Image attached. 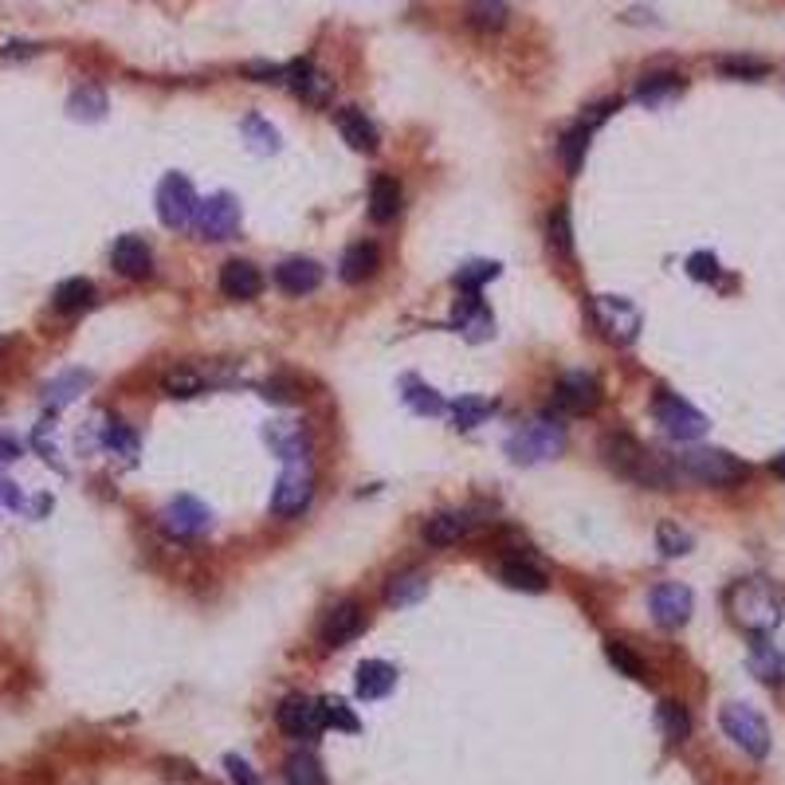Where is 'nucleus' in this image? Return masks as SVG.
<instances>
[{"mask_svg":"<svg viewBox=\"0 0 785 785\" xmlns=\"http://www.w3.org/2000/svg\"><path fill=\"white\" fill-rule=\"evenodd\" d=\"M397 687V667L385 664V660H362L358 664V699L365 703H377Z\"/></svg>","mask_w":785,"mask_h":785,"instance_id":"nucleus-26","label":"nucleus"},{"mask_svg":"<svg viewBox=\"0 0 785 785\" xmlns=\"http://www.w3.org/2000/svg\"><path fill=\"white\" fill-rule=\"evenodd\" d=\"M107 107H110L107 90L95 87V83H83V87H75L68 98V114L75 118V122H102Z\"/></svg>","mask_w":785,"mask_h":785,"instance_id":"nucleus-33","label":"nucleus"},{"mask_svg":"<svg viewBox=\"0 0 785 785\" xmlns=\"http://www.w3.org/2000/svg\"><path fill=\"white\" fill-rule=\"evenodd\" d=\"M561 451H566V424H561L558 416H554V421H550V416L530 421L507 436V456L515 463H522V468L546 463L554 460V456H561Z\"/></svg>","mask_w":785,"mask_h":785,"instance_id":"nucleus-5","label":"nucleus"},{"mask_svg":"<svg viewBox=\"0 0 785 785\" xmlns=\"http://www.w3.org/2000/svg\"><path fill=\"white\" fill-rule=\"evenodd\" d=\"M154 205H157V220H161L169 232H181V228H193V216L201 201H196V189L185 173H166L154 193Z\"/></svg>","mask_w":785,"mask_h":785,"instance_id":"nucleus-8","label":"nucleus"},{"mask_svg":"<svg viewBox=\"0 0 785 785\" xmlns=\"http://www.w3.org/2000/svg\"><path fill=\"white\" fill-rule=\"evenodd\" d=\"M240 134H244V142H247V149L252 154H259V157H267V154H279V130L267 122V118H259V114H247L244 122H240Z\"/></svg>","mask_w":785,"mask_h":785,"instance_id":"nucleus-35","label":"nucleus"},{"mask_svg":"<svg viewBox=\"0 0 785 785\" xmlns=\"http://www.w3.org/2000/svg\"><path fill=\"white\" fill-rule=\"evenodd\" d=\"M377 267H382V252H377V244H373V240H358V244H350L342 252L338 275H342V283L358 287V283H365V279H373Z\"/></svg>","mask_w":785,"mask_h":785,"instance_id":"nucleus-24","label":"nucleus"},{"mask_svg":"<svg viewBox=\"0 0 785 785\" xmlns=\"http://www.w3.org/2000/svg\"><path fill=\"white\" fill-rule=\"evenodd\" d=\"M656 546L664 558H684V554H691V546H696V539H691V530H684L679 522H660L656 527Z\"/></svg>","mask_w":785,"mask_h":785,"instance_id":"nucleus-44","label":"nucleus"},{"mask_svg":"<svg viewBox=\"0 0 785 785\" xmlns=\"http://www.w3.org/2000/svg\"><path fill=\"white\" fill-rule=\"evenodd\" d=\"M593 318L608 342L632 346L640 338V311L625 294H593Z\"/></svg>","mask_w":785,"mask_h":785,"instance_id":"nucleus-11","label":"nucleus"},{"mask_svg":"<svg viewBox=\"0 0 785 785\" xmlns=\"http://www.w3.org/2000/svg\"><path fill=\"white\" fill-rule=\"evenodd\" d=\"M475 515H471L468 507H451V510H436V515H428L421 527L424 542L428 546H451V542L468 539L471 530H475Z\"/></svg>","mask_w":785,"mask_h":785,"instance_id":"nucleus-18","label":"nucleus"},{"mask_svg":"<svg viewBox=\"0 0 785 785\" xmlns=\"http://www.w3.org/2000/svg\"><path fill=\"white\" fill-rule=\"evenodd\" d=\"M279 460H283V471L271 487V515L279 519H294L303 515L314 499V460H311V444L299 428L291 432H275L271 436Z\"/></svg>","mask_w":785,"mask_h":785,"instance_id":"nucleus-1","label":"nucleus"},{"mask_svg":"<svg viewBox=\"0 0 785 785\" xmlns=\"http://www.w3.org/2000/svg\"><path fill=\"white\" fill-rule=\"evenodd\" d=\"M283 782L287 785H326V770L311 750H294V754L283 762Z\"/></svg>","mask_w":785,"mask_h":785,"instance_id":"nucleus-37","label":"nucleus"},{"mask_svg":"<svg viewBox=\"0 0 785 785\" xmlns=\"http://www.w3.org/2000/svg\"><path fill=\"white\" fill-rule=\"evenodd\" d=\"M491 412H495V401H491V397L468 392V397H460V401L451 404V421H456V428L460 432H471V428H480Z\"/></svg>","mask_w":785,"mask_h":785,"instance_id":"nucleus-38","label":"nucleus"},{"mask_svg":"<svg viewBox=\"0 0 785 785\" xmlns=\"http://www.w3.org/2000/svg\"><path fill=\"white\" fill-rule=\"evenodd\" d=\"M0 507H9V510L24 507V495H20V487L12 480H4V475H0Z\"/></svg>","mask_w":785,"mask_h":785,"instance_id":"nucleus-50","label":"nucleus"},{"mask_svg":"<svg viewBox=\"0 0 785 785\" xmlns=\"http://www.w3.org/2000/svg\"><path fill=\"white\" fill-rule=\"evenodd\" d=\"M687 275L691 279H718V259L711 252H696L687 259Z\"/></svg>","mask_w":785,"mask_h":785,"instance_id":"nucleus-49","label":"nucleus"},{"mask_svg":"<svg viewBox=\"0 0 785 785\" xmlns=\"http://www.w3.org/2000/svg\"><path fill=\"white\" fill-rule=\"evenodd\" d=\"M36 44H4V59H28L36 56Z\"/></svg>","mask_w":785,"mask_h":785,"instance_id":"nucleus-52","label":"nucleus"},{"mask_svg":"<svg viewBox=\"0 0 785 785\" xmlns=\"http://www.w3.org/2000/svg\"><path fill=\"white\" fill-rule=\"evenodd\" d=\"M499 271H503V264H495V259H468V264H460V271L451 275V283L460 287V291L480 294L483 283L499 279Z\"/></svg>","mask_w":785,"mask_h":785,"instance_id":"nucleus-40","label":"nucleus"},{"mask_svg":"<svg viewBox=\"0 0 785 785\" xmlns=\"http://www.w3.org/2000/svg\"><path fill=\"white\" fill-rule=\"evenodd\" d=\"M499 581L507 589H519V593H546V585H550L546 573L527 558H503L499 561Z\"/></svg>","mask_w":785,"mask_h":785,"instance_id":"nucleus-30","label":"nucleus"},{"mask_svg":"<svg viewBox=\"0 0 785 785\" xmlns=\"http://www.w3.org/2000/svg\"><path fill=\"white\" fill-rule=\"evenodd\" d=\"M397 213H401V185H397V177H373L370 185V216L373 225H389V220H397Z\"/></svg>","mask_w":785,"mask_h":785,"instance_id":"nucleus-31","label":"nucleus"},{"mask_svg":"<svg viewBox=\"0 0 785 785\" xmlns=\"http://www.w3.org/2000/svg\"><path fill=\"white\" fill-rule=\"evenodd\" d=\"M323 703V723L326 726H338V730H362V723H358V715H353L350 706L342 703V699H318Z\"/></svg>","mask_w":785,"mask_h":785,"instance_id":"nucleus-46","label":"nucleus"},{"mask_svg":"<svg viewBox=\"0 0 785 785\" xmlns=\"http://www.w3.org/2000/svg\"><path fill=\"white\" fill-rule=\"evenodd\" d=\"M770 471H774V475H782V480H785V451H782V456H774V463H770Z\"/></svg>","mask_w":785,"mask_h":785,"instance_id":"nucleus-54","label":"nucleus"},{"mask_svg":"<svg viewBox=\"0 0 785 785\" xmlns=\"http://www.w3.org/2000/svg\"><path fill=\"white\" fill-rule=\"evenodd\" d=\"M20 460V444L9 440V436H0V463H12Z\"/></svg>","mask_w":785,"mask_h":785,"instance_id":"nucleus-53","label":"nucleus"},{"mask_svg":"<svg viewBox=\"0 0 785 785\" xmlns=\"http://www.w3.org/2000/svg\"><path fill=\"white\" fill-rule=\"evenodd\" d=\"M507 16V0H468V24L475 32H499Z\"/></svg>","mask_w":785,"mask_h":785,"instance_id":"nucleus-41","label":"nucleus"},{"mask_svg":"<svg viewBox=\"0 0 785 785\" xmlns=\"http://www.w3.org/2000/svg\"><path fill=\"white\" fill-rule=\"evenodd\" d=\"M608 110H613V102H601V107H593L589 110V118H581V122H573V126L561 134V142H558V157H561V166H566V173L569 177H578L581 173V166H585V154H589V137H593V130L601 126L608 118Z\"/></svg>","mask_w":785,"mask_h":785,"instance_id":"nucleus-15","label":"nucleus"},{"mask_svg":"<svg viewBox=\"0 0 785 785\" xmlns=\"http://www.w3.org/2000/svg\"><path fill=\"white\" fill-rule=\"evenodd\" d=\"M334 126H338L346 146L358 149V154H373V149H377V126L365 118V110H358V107L334 110Z\"/></svg>","mask_w":785,"mask_h":785,"instance_id":"nucleus-23","label":"nucleus"},{"mask_svg":"<svg viewBox=\"0 0 785 785\" xmlns=\"http://www.w3.org/2000/svg\"><path fill=\"white\" fill-rule=\"evenodd\" d=\"M102 448H110L114 456H122V460H134L137 456L134 428H130L126 421H118V416H107V424H102Z\"/></svg>","mask_w":785,"mask_h":785,"instance_id":"nucleus-42","label":"nucleus"},{"mask_svg":"<svg viewBox=\"0 0 785 785\" xmlns=\"http://www.w3.org/2000/svg\"><path fill=\"white\" fill-rule=\"evenodd\" d=\"M652 416H656L660 428L672 436V440L687 444V440H699L711 424H706V416L696 409L691 401H684L679 392L672 389H660L656 397H652Z\"/></svg>","mask_w":785,"mask_h":785,"instance_id":"nucleus-7","label":"nucleus"},{"mask_svg":"<svg viewBox=\"0 0 785 785\" xmlns=\"http://www.w3.org/2000/svg\"><path fill=\"white\" fill-rule=\"evenodd\" d=\"M95 283L90 279H83V275H75V279H63V283L56 287V294H51V306H56L59 314H78V311H90L95 306Z\"/></svg>","mask_w":785,"mask_h":785,"instance_id":"nucleus-32","label":"nucleus"},{"mask_svg":"<svg viewBox=\"0 0 785 785\" xmlns=\"http://www.w3.org/2000/svg\"><path fill=\"white\" fill-rule=\"evenodd\" d=\"M726 613L750 637H770L785 617V593L770 578H738L723 597Z\"/></svg>","mask_w":785,"mask_h":785,"instance_id":"nucleus-3","label":"nucleus"},{"mask_svg":"<svg viewBox=\"0 0 785 785\" xmlns=\"http://www.w3.org/2000/svg\"><path fill=\"white\" fill-rule=\"evenodd\" d=\"M275 287L283 294H294V299H303V294L318 291L323 287V267L306 259V255H294V259H283V264L275 267Z\"/></svg>","mask_w":785,"mask_h":785,"instance_id":"nucleus-22","label":"nucleus"},{"mask_svg":"<svg viewBox=\"0 0 785 785\" xmlns=\"http://www.w3.org/2000/svg\"><path fill=\"white\" fill-rule=\"evenodd\" d=\"M428 593V573L424 569H401V573H392L389 585H385V605L389 608H409L416 601H424Z\"/></svg>","mask_w":785,"mask_h":785,"instance_id":"nucleus-27","label":"nucleus"},{"mask_svg":"<svg viewBox=\"0 0 785 785\" xmlns=\"http://www.w3.org/2000/svg\"><path fill=\"white\" fill-rule=\"evenodd\" d=\"M550 247H554L561 259L573 255V228H569V208L566 205L550 213Z\"/></svg>","mask_w":785,"mask_h":785,"instance_id":"nucleus-45","label":"nucleus"},{"mask_svg":"<svg viewBox=\"0 0 785 785\" xmlns=\"http://www.w3.org/2000/svg\"><path fill=\"white\" fill-rule=\"evenodd\" d=\"M240 220H244V208H240V201H235L232 193H213L205 196L201 205H196V216H193V228L201 240H213V244H220V240H232L235 232H240Z\"/></svg>","mask_w":785,"mask_h":785,"instance_id":"nucleus-10","label":"nucleus"},{"mask_svg":"<svg viewBox=\"0 0 785 785\" xmlns=\"http://www.w3.org/2000/svg\"><path fill=\"white\" fill-rule=\"evenodd\" d=\"M718 726H723V735L750 758H765L770 754V726L765 718L758 715L750 703H723L718 711Z\"/></svg>","mask_w":785,"mask_h":785,"instance_id":"nucleus-6","label":"nucleus"},{"mask_svg":"<svg viewBox=\"0 0 785 785\" xmlns=\"http://www.w3.org/2000/svg\"><path fill=\"white\" fill-rule=\"evenodd\" d=\"M283 78H287V87L303 98V102H311V107H326V98H330V90H334V83L314 68L311 59H294L291 68H283Z\"/></svg>","mask_w":785,"mask_h":785,"instance_id":"nucleus-21","label":"nucleus"},{"mask_svg":"<svg viewBox=\"0 0 785 785\" xmlns=\"http://www.w3.org/2000/svg\"><path fill=\"white\" fill-rule=\"evenodd\" d=\"M605 656H608V664L617 667L620 676H628V679H640L644 684L648 679V672H644V660L632 652V648L625 644V640H617V637H608L605 640Z\"/></svg>","mask_w":785,"mask_h":785,"instance_id":"nucleus-43","label":"nucleus"},{"mask_svg":"<svg viewBox=\"0 0 785 785\" xmlns=\"http://www.w3.org/2000/svg\"><path fill=\"white\" fill-rule=\"evenodd\" d=\"M225 770H228V782L232 785H264V777L255 774V765L240 754H225Z\"/></svg>","mask_w":785,"mask_h":785,"instance_id":"nucleus-48","label":"nucleus"},{"mask_svg":"<svg viewBox=\"0 0 785 785\" xmlns=\"http://www.w3.org/2000/svg\"><path fill=\"white\" fill-rule=\"evenodd\" d=\"M275 723L283 730L287 738H314L323 730V703L318 699H306V696H287L275 711Z\"/></svg>","mask_w":785,"mask_h":785,"instance_id":"nucleus-16","label":"nucleus"},{"mask_svg":"<svg viewBox=\"0 0 785 785\" xmlns=\"http://www.w3.org/2000/svg\"><path fill=\"white\" fill-rule=\"evenodd\" d=\"M90 382H95V373H87V370L59 373V377H51V382L44 385V404H48L51 412L68 409L71 401H78V397L90 389Z\"/></svg>","mask_w":785,"mask_h":785,"instance_id":"nucleus-25","label":"nucleus"},{"mask_svg":"<svg viewBox=\"0 0 785 785\" xmlns=\"http://www.w3.org/2000/svg\"><path fill=\"white\" fill-rule=\"evenodd\" d=\"M157 527L177 542L205 539L208 530H213V510L201 499H193V495H177L173 503H166V507L157 510Z\"/></svg>","mask_w":785,"mask_h":785,"instance_id":"nucleus-9","label":"nucleus"},{"mask_svg":"<svg viewBox=\"0 0 785 785\" xmlns=\"http://www.w3.org/2000/svg\"><path fill=\"white\" fill-rule=\"evenodd\" d=\"M672 463H676V475L703 483V487H735V483H742L750 475V468L723 448H687Z\"/></svg>","mask_w":785,"mask_h":785,"instance_id":"nucleus-4","label":"nucleus"},{"mask_svg":"<svg viewBox=\"0 0 785 785\" xmlns=\"http://www.w3.org/2000/svg\"><path fill=\"white\" fill-rule=\"evenodd\" d=\"M679 95H684V75H676V71H652L637 83V102H644V107H667Z\"/></svg>","mask_w":785,"mask_h":785,"instance_id":"nucleus-28","label":"nucleus"},{"mask_svg":"<svg viewBox=\"0 0 785 785\" xmlns=\"http://www.w3.org/2000/svg\"><path fill=\"white\" fill-rule=\"evenodd\" d=\"M718 71L730 78H762L770 71V63L762 59H746V56H730V59H718Z\"/></svg>","mask_w":785,"mask_h":785,"instance_id":"nucleus-47","label":"nucleus"},{"mask_svg":"<svg viewBox=\"0 0 785 785\" xmlns=\"http://www.w3.org/2000/svg\"><path fill=\"white\" fill-rule=\"evenodd\" d=\"M746 664H750V672H754L762 684H785V652L782 648H774L765 637H754V644H750V656H746Z\"/></svg>","mask_w":785,"mask_h":785,"instance_id":"nucleus-29","label":"nucleus"},{"mask_svg":"<svg viewBox=\"0 0 785 785\" xmlns=\"http://www.w3.org/2000/svg\"><path fill=\"white\" fill-rule=\"evenodd\" d=\"M362 628H365L362 601L342 597V601H334V605L323 613V620H318V640H323V648H346L350 640L362 637Z\"/></svg>","mask_w":785,"mask_h":785,"instance_id":"nucleus-12","label":"nucleus"},{"mask_svg":"<svg viewBox=\"0 0 785 785\" xmlns=\"http://www.w3.org/2000/svg\"><path fill=\"white\" fill-rule=\"evenodd\" d=\"M601 382L597 373L589 370H573L566 373L558 385H554V409L569 412V416H581V412H593L601 404Z\"/></svg>","mask_w":785,"mask_h":785,"instance_id":"nucleus-13","label":"nucleus"},{"mask_svg":"<svg viewBox=\"0 0 785 785\" xmlns=\"http://www.w3.org/2000/svg\"><path fill=\"white\" fill-rule=\"evenodd\" d=\"M247 75H255V83H279L283 78V68H267V63H252Z\"/></svg>","mask_w":785,"mask_h":785,"instance_id":"nucleus-51","label":"nucleus"},{"mask_svg":"<svg viewBox=\"0 0 785 785\" xmlns=\"http://www.w3.org/2000/svg\"><path fill=\"white\" fill-rule=\"evenodd\" d=\"M161 392L173 397V401H189V397H201L205 392V373L193 370V365H177L161 377Z\"/></svg>","mask_w":785,"mask_h":785,"instance_id":"nucleus-36","label":"nucleus"},{"mask_svg":"<svg viewBox=\"0 0 785 785\" xmlns=\"http://www.w3.org/2000/svg\"><path fill=\"white\" fill-rule=\"evenodd\" d=\"M401 401L409 404L416 416H444L448 412V401H444L440 392L424 385L421 377H404L401 382Z\"/></svg>","mask_w":785,"mask_h":785,"instance_id":"nucleus-34","label":"nucleus"},{"mask_svg":"<svg viewBox=\"0 0 785 785\" xmlns=\"http://www.w3.org/2000/svg\"><path fill=\"white\" fill-rule=\"evenodd\" d=\"M601 460L617 471L620 480H632L637 487L667 491L676 483V463L648 451L632 432H605L601 436Z\"/></svg>","mask_w":785,"mask_h":785,"instance_id":"nucleus-2","label":"nucleus"},{"mask_svg":"<svg viewBox=\"0 0 785 785\" xmlns=\"http://www.w3.org/2000/svg\"><path fill=\"white\" fill-rule=\"evenodd\" d=\"M110 267L122 279H146V275H154V247L142 235H118L114 247H110Z\"/></svg>","mask_w":785,"mask_h":785,"instance_id":"nucleus-19","label":"nucleus"},{"mask_svg":"<svg viewBox=\"0 0 785 785\" xmlns=\"http://www.w3.org/2000/svg\"><path fill=\"white\" fill-rule=\"evenodd\" d=\"M648 608H652V620L660 628H684L696 613V597L691 589L679 585V581H660L652 593H648Z\"/></svg>","mask_w":785,"mask_h":785,"instance_id":"nucleus-14","label":"nucleus"},{"mask_svg":"<svg viewBox=\"0 0 785 785\" xmlns=\"http://www.w3.org/2000/svg\"><path fill=\"white\" fill-rule=\"evenodd\" d=\"M656 726L664 730L667 742H684L691 735V711L684 703H676V699H664L656 706Z\"/></svg>","mask_w":785,"mask_h":785,"instance_id":"nucleus-39","label":"nucleus"},{"mask_svg":"<svg viewBox=\"0 0 785 785\" xmlns=\"http://www.w3.org/2000/svg\"><path fill=\"white\" fill-rule=\"evenodd\" d=\"M451 326H456V334H463L468 342H487L491 334H495V314L483 306L480 294L460 291L456 311H451Z\"/></svg>","mask_w":785,"mask_h":785,"instance_id":"nucleus-17","label":"nucleus"},{"mask_svg":"<svg viewBox=\"0 0 785 785\" xmlns=\"http://www.w3.org/2000/svg\"><path fill=\"white\" fill-rule=\"evenodd\" d=\"M264 291V271L252 264V259H228L220 267V294L232 299V303H247L255 294Z\"/></svg>","mask_w":785,"mask_h":785,"instance_id":"nucleus-20","label":"nucleus"}]
</instances>
